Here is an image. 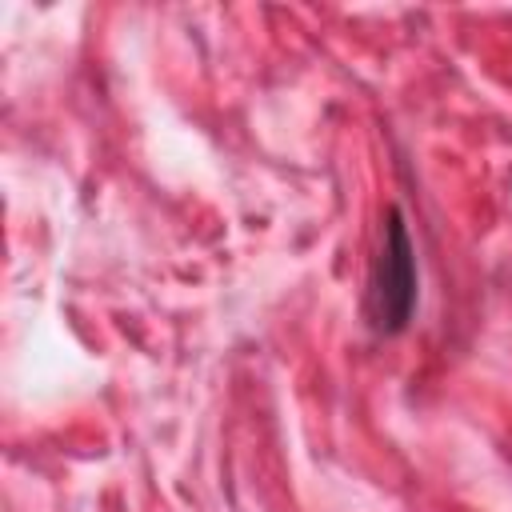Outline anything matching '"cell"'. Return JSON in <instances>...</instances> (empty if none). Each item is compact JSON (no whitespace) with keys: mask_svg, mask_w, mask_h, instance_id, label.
Masks as SVG:
<instances>
[{"mask_svg":"<svg viewBox=\"0 0 512 512\" xmlns=\"http://www.w3.org/2000/svg\"><path fill=\"white\" fill-rule=\"evenodd\" d=\"M368 308H372L376 332L384 336L404 332L416 312V248L400 208H388V220H384V244L372 264Z\"/></svg>","mask_w":512,"mask_h":512,"instance_id":"6da1fadb","label":"cell"}]
</instances>
